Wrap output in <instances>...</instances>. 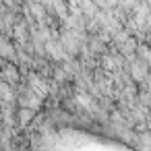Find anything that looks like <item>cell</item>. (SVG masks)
I'll return each mask as SVG.
<instances>
[{
  "label": "cell",
  "mask_w": 151,
  "mask_h": 151,
  "mask_svg": "<svg viewBox=\"0 0 151 151\" xmlns=\"http://www.w3.org/2000/svg\"><path fill=\"white\" fill-rule=\"evenodd\" d=\"M19 64H11V62H4L2 66V83H9V85H17L21 75H19Z\"/></svg>",
  "instance_id": "cell-1"
},
{
  "label": "cell",
  "mask_w": 151,
  "mask_h": 151,
  "mask_svg": "<svg viewBox=\"0 0 151 151\" xmlns=\"http://www.w3.org/2000/svg\"><path fill=\"white\" fill-rule=\"evenodd\" d=\"M15 116H17V122H19L21 126H27V124H31V122L35 120V110H29V108H19V110L15 112Z\"/></svg>",
  "instance_id": "cell-2"
},
{
  "label": "cell",
  "mask_w": 151,
  "mask_h": 151,
  "mask_svg": "<svg viewBox=\"0 0 151 151\" xmlns=\"http://www.w3.org/2000/svg\"><path fill=\"white\" fill-rule=\"evenodd\" d=\"M137 60L141 64H145L149 70H151V46L149 44H141L139 50H137Z\"/></svg>",
  "instance_id": "cell-3"
}]
</instances>
